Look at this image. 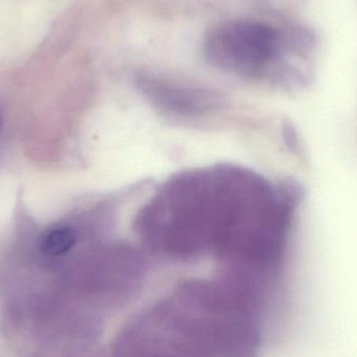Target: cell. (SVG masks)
Masks as SVG:
<instances>
[{
  "label": "cell",
  "instance_id": "1",
  "mask_svg": "<svg viewBox=\"0 0 357 357\" xmlns=\"http://www.w3.org/2000/svg\"><path fill=\"white\" fill-rule=\"evenodd\" d=\"M279 190L253 172L216 165L169 178L134 218L157 257L195 264L247 259L272 228Z\"/></svg>",
  "mask_w": 357,
  "mask_h": 357
},
{
  "label": "cell",
  "instance_id": "2",
  "mask_svg": "<svg viewBox=\"0 0 357 357\" xmlns=\"http://www.w3.org/2000/svg\"><path fill=\"white\" fill-rule=\"evenodd\" d=\"M275 29L254 21H233L212 29L204 45L206 59L213 66L236 75H258L278 54Z\"/></svg>",
  "mask_w": 357,
  "mask_h": 357
},
{
  "label": "cell",
  "instance_id": "3",
  "mask_svg": "<svg viewBox=\"0 0 357 357\" xmlns=\"http://www.w3.org/2000/svg\"><path fill=\"white\" fill-rule=\"evenodd\" d=\"M157 110L169 117L192 119L205 117L222 110V98L205 90L169 85L155 79H144L142 86Z\"/></svg>",
  "mask_w": 357,
  "mask_h": 357
},
{
  "label": "cell",
  "instance_id": "4",
  "mask_svg": "<svg viewBox=\"0 0 357 357\" xmlns=\"http://www.w3.org/2000/svg\"><path fill=\"white\" fill-rule=\"evenodd\" d=\"M77 241V233L71 227L54 229L44 236L42 251L48 255L60 256L68 253Z\"/></svg>",
  "mask_w": 357,
  "mask_h": 357
},
{
  "label": "cell",
  "instance_id": "5",
  "mask_svg": "<svg viewBox=\"0 0 357 357\" xmlns=\"http://www.w3.org/2000/svg\"><path fill=\"white\" fill-rule=\"evenodd\" d=\"M1 125H2V119H1V115H0V129H1Z\"/></svg>",
  "mask_w": 357,
  "mask_h": 357
}]
</instances>
